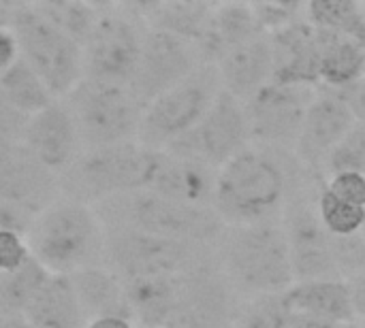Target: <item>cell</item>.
<instances>
[{
    "label": "cell",
    "mask_w": 365,
    "mask_h": 328,
    "mask_svg": "<svg viewBox=\"0 0 365 328\" xmlns=\"http://www.w3.org/2000/svg\"><path fill=\"white\" fill-rule=\"evenodd\" d=\"M308 175L293 152L250 143L218 169L212 209L225 226L278 222Z\"/></svg>",
    "instance_id": "1"
},
{
    "label": "cell",
    "mask_w": 365,
    "mask_h": 328,
    "mask_svg": "<svg viewBox=\"0 0 365 328\" xmlns=\"http://www.w3.org/2000/svg\"><path fill=\"white\" fill-rule=\"evenodd\" d=\"M214 254L231 288L246 301L278 297L295 284L280 220L225 226Z\"/></svg>",
    "instance_id": "2"
},
{
    "label": "cell",
    "mask_w": 365,
    "mask_h": 328,
    "mask_svg": "<svg viewBox=\"0 0 365 328\" xmlns=\"http://www.w3.org/2000/svg\"><path fill=\"white\" fill-rule=\"evenodd\" d=\"M32 258L49 275H73L105 265L107 228L96 209L68 199L32 218L26 233Z\"/></svg>",
    "instance_id": "3"
},
{
    "label": "cell",
    "mask_w": 365,
    "mask_h": 328,
    "mask_svg": "<svg viewBox=\"0 0 365 328\" xmlns=\"http://www.w3.org/2000/svg\"><path fill=\"white\" fill-rule=\"evenodd\" d=\"M105 228H128L163 239L216 245L225 222L212 207L184 205L148 190L109 199L94 207Z\"/></svg>",
    "instance_id": "4"
},
{
    "label": "cell",
    "mask_w": 365,
    "mask_h": 328,
    "mask_svg": "<svg viewBox=\"0 0 365 328\" xmlns=\"http://www.w3.org/2000/svg\"><path fill=\"white\" fill-rule=\"evenodd\" d=\"M2 23L19 45V58L43 79L56 100L66 98L83 79V47L51 26L32 2L0 4Z\"/></svg>",
    "instance_id": "5"
},
{
    "label": "cell",
    "mask_w": 365,
    "mask_h": 328,
    "mask_svg": "<svg viewBox=\"0 0 365 328\" xmlns=\"http://www.w3.org/2000/svg\"><path fill=\"white\" fill-rule=\"evenodd\" d=\"M150 149L139 141L83 149L60 175V194L68 201L96 207L145 186Z\"/></svg>",
    "instance_id": "6"
},
{
    "label": "cell",
    "mask_w": 365,
    "mask_h": 328,
    "mask_svg": "<svg viewBox=\"0 0 365 328\" xmlns=\"http://www.w3.org/2000/svg\"><path fill=\"white\" fill-rule=\"evenodd\" d=\"M83 149L137 141L143 107L128 85L81 79L64 102Z\"/></svg>",
    "instance_id": "7"
},
{
    "label": "cell",
    "mask_w": 365,
    "mask_h": 328,
    "mask_svg": "<svg viewBox=\"0 0 365 328\" xmlns=\"http://www.w3.org/2000/svg\"><path fill=\"white\" fill-rule=\"evenodd\" d=\"M222 92L214 64H201L184 81L143 107L137 141L148 149H167L186 137Z\"/></svg>",
    "instance_id": "8"
},
{
    "label": "cell",
    "mask_w": 365,
    "mask_h": 328,
    "mask_svg": "<svg viewBox=\"0 0 365 328\" xmlns=\"http://www.w3.org/2000/svg\"><path fill=\"white\" fill-rule=\"evenodd\" d=\"M214 256L212 245L163 239L128 228H107L105 267L124 282L182 275Z\"/></svg>",
    "instance_id": "9"
},
{
    "label": "cell",
    "mask_w": 365,
    "mask_h": 328,
    "mask_svg": "<svg viewBox=\"0 0 365 328\" xmlns=\"http://www.w3.org/2000/svg\"><path fill=\"white\" fill-rule=\"evenodd\" d=\"M319 181L323 179L310 173L280 218L295 282L342 280L334 254V237L327 233L317 211V196L323 188L317 190Z\"/></svg>",
    "instance_id": "10"
},
{
    "label": "cell",
    "mask_w": 365,
    "mask_h": 328,
    "mask_svg": "<svg viewBox=\"0 0 365 328\" xmlns=\"http://www.w3.org/2000/svg\"><path fill=\"white\" fill-rule=\"evenodd\" d=\"M145 30L124 4L101 6L94 30L83 45V77L130 88Z\"/></svg>",
    "instance_id": "11"
},
{
    "label": "cell",
    "mask_w": 365,
    "mask_h": 328,
    "mask_svg": "<svg viewBox=\"0 0 365 328\" xmlns=\"http://www.w3.org/2000/svg\"><path fill=\"white\" fill-rule=\"evenodd\" d=\"M317 90L319 88L272 81L252 94L244 102L252 143L293 152Z\"/></svg>",
    "instance_id": "12"
},
{
    "label": "cell",
    "mask_w": 365,
    "mask_h": 328,
    "mask_svg": "<svg viewBox=\"0 0 365 328\" xmlns=\"http://www.w3.org/2000/svg\"><path fill=\"white\" fill-rule=\"evenodd\" d=\"M240 307V297L214 256L180 275L178 301L167 328H233Z\"/></svg>",
    "instance_id": "13"
},
{
    "label": "cell",
    "mask_w": 365,
    "mask_h": 328,
    "mask_svg": "<svg viewBox=\"0 0 365 328\" xmlns=\"http://www.w3.org/2000/svg\"><path fill=\"white\" fill-rule=\"evenodd\" d=\"M252 143L244 102L227 94H218L203 120L167 152L195 158L212 169H220Z\"/></svg>",
    "instance_id": "14"
},
{
    "label": "cell",
    "mask_w": 365,
    "mask_h": 328,
    "mask_svg": "<svg viewBox=\"0 0 365 328\" xmlns=\"http://www.w3.org/2000/svg\"><path fill=\"white\" fill-rule=\"evenodd\" d=\"M203 62L195 45L167 32L148 28L130 90L141 107H145L150 100L184 81Z\"/></svg>",
    "instance_id": "15"
},
{
    "label": "cell",
    "mask_w": 365,
    "mask_h": 328,
    "mask_svg": "<svg viewBox=\"0 0 365 328\" xmlns=\"http://www.w3.org/2000/svg\"><path fill=\"white\" fill-rule=\"evenodd\" d=\"M353 126L355 117L340 90L319 88L293 149L295 158L308 173L325 179V162L329 154Z\"/></svg>",
    "instance_id": "16"
},
{
    "label": "cell",
    "mask_w": 365,
    "mask_h": 328,
    "mask_svg": "<svg viewBox=\"0 0 365 328\" xmlns=\"http://www.w3.org/2000/svg\"><path fill=\"white\" fill-rule=\"evenodd\" d=\"M56 201H60V177L24 143L0 149V203L34 218Z\"/></svg>",
    "instance_id": "17"
},
{
    "label": "cell",
    "mask_w": 365,
    "mask_h": 328,
    "mask_svg": "<svg viewBox=\"0 0 365 328\" xmlns=\"http://www.w3.org/2000/svg\"><path fill=\"white\" fill-rule=\"evenodd\" d=\"M216 169L167 149H150L143 190L195 207H212Z\"/></svg>",
    "instance_id": "18"
},
{
    "label": "cell",
    "mask_w": 365,
    "mask_h": 328,
    "mask_svg": "<svg viewBox=\"0 0 365 328\" xmlns=\"http://www.w3.org/2000/svg\"><path fill=\"white\" fill-rule=\"evenodd\" d=\"M21 143L58 177L83 152L75 120L68 107L60 100L51 102L28 120Z\"/></svg>",
    "instance_id": "19"
},
{
    "label": "cell",
    "mask_w": 365,
    "mask_h": 328,
    "mask_svg": "<svg viewBox=\"0 0 365 328\" xmlns=\"http://www.w3.org/2000/svg\"><path fill=\"white\" fill-rule=\"evenodd\" d=\"M274 51V83L319 88L321 30L306 17L269 34Z\"/></svg>",
    "instance_id": "20"
},
{
    "label": "cell",
    "mask_w": 365,
    "mask_h": 328,
    "mask_svg": "<svg viewBox=\"0 0 365 328\" xmlns=\"http://www.w3.org/2000/svg\"><path fill=\"white\" fill-rule=\"evenodd\" d=\"M220 85L233 98L246 102L261 88L272 83L274 77V51L269 34H261L229 53L216 64Z\"/></svg>",
    "instance_id": "21"
},
{
    "label": "cell",
    "mask_w": 365,
    "mask_h": 328,
    "mask_svg": "<svg viewBox=\"0 0 365 328\" xmlns=\"http://www.w3.org/2000/svg\"><path fill=\"white\" fill-rule=\"evenodd\" d=\"M265 34L257 21L252 2H222L214 4L210 23L197 45L203 64H216L231 49Z\"/></svg>",
    "instance_id": "22"
},
{
    "label": "cell",
    "mask_w": 365,
    "mask_h": 328,
    "mask_svg": "<svg viewBox=\"0 0 365 328\" xmlns=\"http://www.w3.org/2000/svg\"><path fill=\"white\" fill-rule=\"evenodd\" d=\"M145 28L160 30L178 36L190 45H199L210 23L214 4L199 0H171V2H137L124 4Z\"/></svg>",
    "instance_id": "23"
},
{
    "label": "cell",
    "mask_w": 365,
    "mask_h": 328,
    "mask_svg": "<svg viewBox=\"0 0 365 328\" xmlns=\"http://www.w3.org/2000/svg\"><path fill=\"white\" fill-rule=\"evenodd\" d=\"M280 301L287 310L304 316H312L334 324H353L357 322L351 292L346 280H314V282H295L289 290L280 295Z\"/></svg>",
    "instance_id": "24"
},
{
    "label": "cell",
    "mask_w": 365,
    "mask_h": 328,
    "mask_svg": "<svg viewBox=\"0 0 365 328\" xmlns=\"http://www.w3.org/2000/svg\"><path fill=\"white\" fill-rule=\"evenodd\" d=\"M73 290L77 295V301L81 305V312L86 320L96 318H130V307L126 299V286L124 280L118 277L111 269L105 265L90 267L79 273L68 275Z\"/></svg>",
    "instance_id": "25"
},
{
    "label": "cell",
    "mask_w": 365,
    "mask_h": 328,
    "mask_svg": "<svg viewBox=\"0 0 365 328\" xmlns=\"http://www.w3.org/2000/svg\"><path fill=\"white\" fill-rule=\"evenodd\" d=\"M32 328H86L73 284L64 275H49L21 316Z\"/></svg>",
    "instance_id": "26"
},
{
    "label": "cell",
    "mask_w": 365,
    "mask_h": 328,
    "mask_svg": "<svg viewBox=\"0 0 365 328\" xmlns=\"http://www.w3.org/2000/svg\"><path fill=\"white\" fill-rule=\"evenodd\" d=\"M184 275V273H182ZM130 318L137 328H167L171 322L180 275L173 277H148L124 282Z\"/></svg>",
    "instance_id": "27"
},
{
    "label": "cell",
    "mask_w": 365,
    "mask_h": 328,
    "mask_svg": "<svg viewBox=\"0 0 365 328\" xmlns=\"http://www.w3.org/2000/svg\"><path fill=\"white\" fill-rule=\"evenodd\" d=\"M365 75V47L353 38L321 30L319 88L346 90Z\"/></svg>",
    "instance_id": "28"
},
{
    "label": "cell",
    "mask_w": 365,
    "mask_h": 328,
    "mask_svg": "<svg viewBox=\"0 0 365 328\" xmlns=\"http://www.w3.org/2000/svg\"><path fill=\"white\" fill-rule=\"evenodd\" d=\"M306 19L325 32L357 41L365 47V4L355 0L306 2Z\"/></svg>",
    "instance_id": "29"
},
{
    "label": "cell",
    "mask_w": 365,
    "mask_h": 328,
    "mask_svg": "<svg viewBox=\"0 0 365 328\" xmlns=\"http://www.w3.org/2000/svg\"><path fill=\"white\" fill-rule=\"evenodd\" d=\"M0 92L26 117H32L34 113L56 102L53 94L43 83V79L21 58L0 79Z\"/></svg>",
    "instance_id": "30"
},
{
    "label": "cell",
    "mask_w": 365,
    "mask_h": 328,
    "mask_svg": "<svg viewBox=\"0 0 365 328\" xmlns=\"http://www.w3.org/2000/svg\"><path fill=\"white\" fill-rule=\"evenodd\" d=\"M34 9L62 34H66L77 45H86L90 38L94 23L98 19L101 6L79 0H45V2H32Z\"/></svg>",
    "instance_id": "31"
},
{
    "label": "cell",
    "mask_w": 365,
    "mask_h": 328,
    "mask_svg": "<svg viewBox=\"0 0 365 328\" xmlns=\"http://www.w3.org/2000/svg\"><path fill=\"white\" fill-rule=\"evenodd\" d=\"M49 273L32 258L24 269L0 275V316H24Z\"/></svg>",
    "instance_id": "32"
},
{
    "label": "cell",
    "mask_w": 365,
    "mask_h": 328,
    "mask_svg": "<svg viewBox=\"0 0 365 328\" xmlns=\"http://www.w3.org/2000/svg\"><path fill=\"white\" fill-rule=\"evenodd\" d=\"M317 211H319V218H321L323 226L327 228V233L336 239L355 237L361 233L365 218L364 207L344 203L342 199L334 196L325 186L321 188V192L317 196Z\"/></svg>",
    "instance_id": "33"
},
{
    "label": "cell",
    "mask_w": 365,
    "mask_h": 328,
    "mask_svg": "<svg viewBox=\"0 0 365 328\" xmlns=\"http://www.w3.org/2000/svg\"><path fill=\"white\" fill-rule=\"evenodd\" d=\"M338 173H359L365 175V126L357 124L346 132V137L336 145L325 162V179Z\"/></svg>",
    "instance_id": "34"
},
{
    "label": "cell",
    "mask_w": 365,
    "mask_h": 328,
    "mask_svg": "<svg viewBox=\"0 0 365 328\" xmlns=\"http://www.w3.org/2000/svg\"><path fill=\"white\" fill-rule=\"evenodd\" d=\"M291 312L278 297H261L240 307L233 328H289Z\"/></svg>",
    "instance_id": "35"
},
{
    "label": "cell",
    "mask_w": 365,
    "mask_h": 328,
    "mask_svg": "<svg viewBox=\"0 0 365 328\" xmlns=\"http://www.w3.org/2000/svg\"><path fill=\"white\" fill-rule=\"evenodd\" d=\"M252 9L265 34H274L306 17L304 2H252Z\"/></svg>",
    "instance_id": "36"
},
{
    "label": "cell",
    "mask_w": 365,
    "mask_h": 328,
    "mask_svg": "<svg viewBox=\"0 0 365 328\" xmlns=\"http://www.w3.org/2000/svg\"><path fill=\"white\" fill-rule=\"evenodd\" d=\"M32 260L30 245L24 233L0 231V275L15 273Z\"/></svg>",
    "instance_id": "37"
},
{
    "label": "cell",
    "mask_w": 365,
    "mask_h": 328,
    "mask_svg": "<svg viewBox=\"0 0 365 328\" xmlns=\"http://www.w3.org/2000/svg\"><path fill=\"white\" fill-rule=\"evenodd\" d=\"M325 188L342 199L344 203H351L355 207H364L365 209V175L359 173H338L327 177Z\"/></svg>",
    "instance_id": "38"
},
{
    "label": "cell",
    "mask_w": 365,
    "mask_h": 328,
    "mask_svg": "<svg viewBox=\"0 0 365 328\" xmlns=\"http://www.w3.org/2000/svg\"><path fill=\"white\" fill-rule=\"evenodd\" d=\"M28 120L30 117L19 113L0 92V149L6 145L21 143Z\"/></svg>",
    "instance_id": "39"
},
{
    "label": "cell",
    "mask_w": 365,
    "mask_h": 328,
    "mask_svg": "<svg viewBox=\"0 0 365 328\" xmlns=\"http://www.w3.org/2000/svg\"><path fill=\"white\" fill-rule=\"evenodd\" d=\"M19 60V45L9 26L0 23V79Z\"/></svg>",
    "instance_id": "40"
},
{
    "label": "cell",
    "mask_w": 365,
    "mask_h": 328,
    "mask_svg": "<svg viewBox=\"0 0 365 328\" xmlns=\"http://www.w3.org/2000/svg\"><path fill=\"white\" fill-rule=\"evenodd\" d=\"M340 94L346 100L355 122L365 126V75L361 79H357L353 85H349L346 90H340Z\"/></svg>",
    "instance_id": "41"
},
{
    "label": "cell",
    "mask_w": 365,
    "mask_h": 328,
    "mask_svg": "<svg viewBox=\"0 0 365 328\" xmlns=\"http://www.w3.org/2000/svg\"><path fill=\"white\" fill-rule=\"evenodd\" d=\"M32 222V216L6 205V203H0V231H17V233H28V226Z\"/></svg>",
    "instance_id": "42"
},
{
    "label": "cell",
    "mask_w": 365,
    "mask_h": 328,
    "mask_svg": "<svg viewBox=\"0 0 365 328\" xmlns=\"http://www.w3.org/2000/svg\"><path fill=\"white\" fill-rule=\"evenodd\" d=\"M349 292H351V303H353V312L357 322L364 320L365 322V273L353 275L346 280Z\"/></svg>",
    "instance_id": "43"
},
{
    "label": "cell",
    "mask_w": 365,
    "mask_h": 328,
    "mask_svg": "<svg viewBox=\"0 0 365 328\" xmlns=\"http://www.w3.org/2000/svg\"><path fill=\"white\" fill-rule=\"evenodd\" d=\"M86 328H137L133 320L128 318H96L90 320Z\"/></svg>",
    "instance_id": "44"
},
{
    "label": "cell",
    "mask_w": 365,
    "mask_h": 328,
    "mask_svg": "<svg viewBox=\"0 0 365 328\" xmlns=\"http://www.w3.org/2000/svg\"><path fill=\"white\" fill-rule=\"evenodd\" d=\"M0 328H32L21 316H0Z\"/></svg>",
    "instance_id": "45"
},
{
    "label": "cell",
    "mask_w": 365,
    "mask_h": 328,
    "mask_svg": "<svg viewBox=\"0 0 365 328\" xmlns=\"http://www.w3.org/2000/svg\"><path fill=\"white\" fill-rule=\"evenodd\" d=\"M342 328H364L359 322H353V324H342Z\"/></svg>",
    "instance_id": "46"
},
{
    "label": "cell",
    "mask_w": 365,
    "mask_h": 328,
    "mask_svg": "<svg viewBox=\"0 0 365 328\" xmlns=\"http://www.w3.org/2000/svg\"><path fill=\"white\" fill-rule=\"evenodd\" d=\"M359 237H361V241H364V245H365V218H364V226H361V233H359Z\"/></svg>",
    "instance_id": "47"
}]
</instances>
